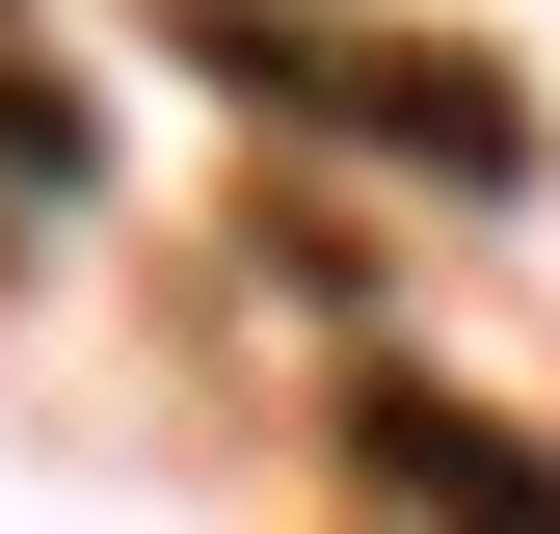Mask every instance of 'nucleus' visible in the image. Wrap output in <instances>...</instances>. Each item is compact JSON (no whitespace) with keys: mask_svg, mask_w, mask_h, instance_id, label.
<instances>
[{"mask_svg":"<svg viewBox=\"0 0 560 534\" xmlns=\"http://www.w3.org/2000/svg\"><path fill=\"white\" fill-rule=\"evenodd\" d=\"M347 454H374V481H428V508H560V454H534V428H480V400H428V374L347 400Z\"/></svg>","mask_w":560,"mask_h":534,"instance_id":"f03ea898","label":"nucleus"},{"mask_svg":"<svg viewBox=\"0 0 560 534\" xmlns=\"http://www.w3.org/2000/svg\"><path fill=\"white\" fill-rule=\"evenodd\" d=\"M187 54H214L241 107H294V134H374V161H428V187H508V161H534V107L480 81V54H428V27H320V0H187Z\"/></svg>","mask_w":560,"mask_h":534,"instance_id":"f257e3e1","label":"nucleus"}]
</instances>
